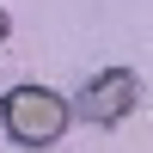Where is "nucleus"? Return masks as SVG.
Returning <instances> with one entry per match:
<instances>
[{
	"label": "nucleus",
	"instance_id": "f257e3e1",
	"mask_svg": "<svg viewBox=\"0 0 153 153\" xmlns=\"http://www.w3.org/2000/svg\"><path fill=\"white\" fill-rule=\"evenodd\" d=\"M68 117H74L68 98L49 92V86H12L6 104H0V123L19 147H55L68 135Z\"/></svg>",
	"mask_w": 153,
	"mask_h": 153
},
{
	"label": "nucleus",
	"instance_id": "f03ea898",
	"mask_svg": "<svg viewBox=\"0 0 153 153\" xmlns=\"http://www.w3.org/2000/svg\"><path fill=\"white\" fill-rule=\"evenodd\" d=\"M135 104H141V74L135 68H104L98 80H86V92H80V117L92 123V129L123 123Z\"/></svg>",
	"mask_w": 153,
	"mask_h": 153
},
{
	"label": "nucleus",
	"instance_id": "7ed1b4c3",
	"mask_svg": "<svg viewBox=\"0 0 153 153\" xmlns=\"http://www.w3.org/2000/svg\"><path fill=\"white\" fill-rule=\"evenodd\" d=\"M0 43H6V6H0Z\"/></svg>",
	"mask_w": 153,
	"mask_h": 153
}]
</instances>
